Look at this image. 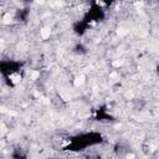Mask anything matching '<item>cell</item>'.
Returning a JSON list of instances; mask_svg holds the SVG:
<instances>
[{
    "instance_id": "6da1fadb",
    "label": "cell",
    "mask_w": 159,
    "mask_h": 159,
    "mask_svg": "<svg viewBox=\"0 0 159 159\" xmlns=\"http://www.w3.org/2000/svg\"><path fill=\"white\" fill-rule=\"evenodd\" d=\"M50 36H51V27L48 25H46V26L40 29V37H41V40H47V39H50Z\"/></svg>"
},
{
    "instance_id": "7a4b0ae2",
    "label": "cell",
    "mask_w": 159,
    "mask_h": 159,
    "mask_svg": "<svg viewBox=\"0 0 159 159\" xmlns=\"http://www.w3.org/2000/svg\"><path fill=\"white\" fill-rule=\"evenodd\" d=\"M9 77H10V81H11L12 84H20V82H21V80H22V76H21L19 72L11 73Z\"/></svg>"
},
{
    "instance_id": "3957f363",
    "label": "cell",
    "mask_w": 159,
    "mask_h": 159,
    "mask_svg": "<svg viewBox=\"0 0 159 159\" xmlns=\"http://www.w3.org/2000/svg\"><path fill=\"white\" fill-rule=\"evenodd\" d=\"M86 82V77H84V75H78V76H76V78H75V81H73V84L76 86V87H80V86H82L83 83Z\"/></svg>"
}]
</instances>
